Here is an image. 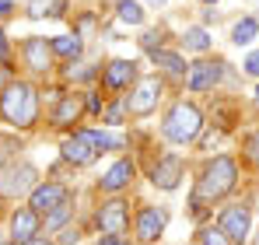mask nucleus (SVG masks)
<instances>
[{
    "label": "nucleus",
    "instance_id": "ddd939ff",
    "mask_svg": "<svg viewBox=\"0 0 259 245\" xmlns=\"http://www.w3.org/2000/svg\"><path fill=\"white\" fill-rule=\"evenodd\" d=\"M35 235H39V214H35L32 207L14 210V217H11V238H14V242H28V238H35Z\"/></svg>",
    "mask_w": 259,
    "mask_h": 245
},
{
    "label": "nucleus",
    "instance_id": "0eeeda50",
    "mask_svg": "<svg viewBox=\"0 0 259 245\" xmlns=\"http://www.w3.org/2000/svg\"><path fill=\"white\" fill-rule=\"evenodd\" d=\"M158 98H161V77H144V81L137 84V91L130 95L126 109L137 112V116H147V112L158 105Z\"/></svg>",
    "mask_w": 259,
    "mask_h": 245
},
{
    "label": "nucleus",
    "instance_id": "c85d7f7f",
    "mask_svg": "<svg viewBox=\"0 0 259 245\" xmlns=\"http://www.w3.org/2000/svg\"><path fill=\"white\" fill-rule=\"evenodd\" d=\"M105 119L112 123V126H119V123H123V109H119V105H112V109L105 112Z\"/></svg>",
    "mask_w": 259,
    "mask_h": 245
},
{
    "label": "nucleus",
    "instance_id": "f704fd0d",
    "mask_svg": "<svg viewBox=\"0 0 259 245\" xmlns=\"http://www.w3.org/2000/svg\"><path fill=\"white\" fill-rule=\"evenodd\" d=\"M256 105H259V88H256Z\"/></svg>",
    "mask_w": 259,
    "mask_h": 245
},
{
    "label": "nucleus",
    "instance_id": "a211bd4d",
    "mask_svg": "<svg viewBox=\"0 0 259 245\" xmlns=\"http://www.w3.org/2000/svg\"><path fill=\"white\" fill-rule=\"evenodd\" d=\"M151 60H154V67H161V70H165V74H172V77H182V74H186V60H182L179 53L154 49V53H151Z\"/></svg>",
    "mask_w": 259,
    "mask_h": 245
},
{
    "label": "nucleus",
    "instance_id": "423d86ee",
    "mask_svg": "<svg viewBox=\"0 0 259 245\" xmlns=\"http://www.w3.org/2000/svg\"><path fill=\"white\" fill-rule=\"evenodd\" d=\"M67 200H70V189H67L63 182H46V186H35V189H32L28 207H32L35 214H49L53 207L67 203Z\"/></svg>",
    "mask_w": 259,
    "mask_h": 245
},
{
    "label": "nucleus",
    "instance_id": "b1692460",
    "mask_svg": "<svg viewBox=\"0 0 259 245\" xmlns=\"http://www.w3.org/2000/svg\"><path fill=\"white\" fill-rule=\"evenodd\" d=\"M200 245H235L221 228H207V231H200Z\"/></svg>",
    "mask_w": 259,
    "mask_h": 245
},
{
    "label": "nucleus",
    "instance_id": "39448f33",
    "mask_svg": "<svg viewBox=\"0 0 259 245\" xmlns=\"http://www.w3.org/2000/svg\"><path fill=\"white\" fill-rule=\"evenodd\" d=\"M217 228H221L231 242H245V238H249V228H252V214H249V207H245V203L224 207Z\"/></svg>",
    "mask_w": 259,
    "mask_h": 245
},
{
    "label": "nucleus",
    "instance_id": "a878e982",
    "mask_svg": "<svg viewBox=\"0 0 259 245\" xmlns=\"http://www.w3.org/2000/svg\"><path fill=\"white\" fill-rule=\"evenodd\" d=\"M49 4H53V0H28V18H42Z\"/></svg>",
    "mask_w": 259,
    "mask_h": 245
},
{
    "label": "nucleus",
    "instance_id": "c9c22d12",
    "mask_svg": "<svg viewBox=\"0 0 259 245\" xmlns=\"http://www.w3.org/2000/svg\"><path fill=\"white\" fill-rule=\"evenodd\" d=\"M151 4H165V0H151Z\"/></svg>",
    "mask_w": 259,
    "mask_h": 245
},
{
    "label": "nucleus",
    "instance_id": "9d476101",
    "mask_svg": "<svg viewBox=\"0 0 259 245\" xmlns=\"http://www.w3.org/2000/svg\"><path fill=\"white\" fill-rule=\"evenodd\" d=\"M21 53H25V63H28L32 70H39V74H46V70H49V63H53V46H49L42 35L25 39Z\"/></svg>",
    "mask_w": 259,
    "mask_h": 245
},
{
    "label": "nucleus",
    "instance_id": "4be33fe9",
    "mask_svg": "<svg viewBox=\"0 0 259 245\" xmlns=\"http://www.w3.org/2000/svg\"><path fill=\"white\" fill-rule=\"evenodd\" d=\"M186 49H193V53H207V49H210V35H207V28H186Z\"/></svg>",
    "mask_w": 259,
    "mask_h": 245
},
{
    "label": "nucleus",
    "instance_id": "7ed1b4c3",
    "mask_svg": "<svg viewBox=\"0 0 259 245\" xmlns=\"http://www.w3.org/2000/svg\"><path fill=\"white\" fill-rule=\"evenodd\" d=\"M200 126H203V116H200V109L196 105H189V102H175L172 112L165 116V137L175 140V144H189V140H196V133H200Z\"/></svg>",
    "mask_w": 259,
    "mask_h": 245
},
{
    "label": "nucleus",
    "instance_id": "f8f14e48",
    "mask_svg": "<svg viewBox=\"0 0 259 245\" xmlns=\"http://www.w3.org/2000/svg\"><path fill=\"white\" fill-rule=\"evenodd\" d=\"M133 77H137V63H133V60H112V63L102 70V81H105L109 91H123V88H130Z\"/></svg>",
    "mask_w": 259,
    "mask_h": 245
},
{
    "label": "nucleus",
    "instance_id": "f03ea898",
    "mask_svg": "<svg viewBox=\"0 0 259 245\" xmlns=\"http://www.w3.org/2000/svg\"><path fill=\"white\" fill-rule=\"evenodd\" d=\"M235 182H238V165L221 154V158H214V161H207V168L200 172L193 203H214V200L228 196V193L235 189Z\"/></svg>",
    "mask_w": 259,
    "mask_h": 245
},
{
    "label": "nucleus",
    "instance_id": "bb28decb",
    "mask_svg": "<svg viewBox=\"0 0 259 245\" xmlns=\"http://www.w3.org/2000/svg\"><path fill=\"white\" fill-rule=\"evenodd\" d=\"M242 67H245V74H249V77H259V53H249Z\"/></svg>",
    "mask_w": 259,
    "mask_h": 245
},
{
    "label": "nucleus",
    "instance_id": "393cba45",
    "mask_svg": "<svg viewBox=\"0 0 259 245\" xmlns=\"http://www.w3.org/2000/svg\"><path fill=\"white\" fill-rule=\"evenodd\" d=\"M91 140H95V147H98V151L119 147V137H112V133H95V130H91Z\"/></svg>",
    "mask_w": 259,
    "mask_h": 245
},
{
    "label": "nucleus",
    "instance_id": "9b49d317",
    "mask_svg": "<svg viewBox=\"0 0 259 245\" xmlns=\"http://www.w3.org/2000/svg\"><path fill=\"white\" fill-rule=\"evenodd\" d=\"M98 224H102V231L105 235H123L130 224V214H126V203L123 200H112V203H105L98 210Z\"/></svg>",
    "mask_w": 259,
    "mask_h": 245
},
{
    "label": "nucleus",
    "instance_id": "412c9836",
    "mask_svg": "<svg viewBox=\"0 0 259 245\" xmlns=\"http://www.w3.org/2000/svg\"><path fill=\"white\" fill-rule=\"evenodd\" d=\"M70 214H74V207H70V200L60 207H53L49 214H46V231H53V228H63L67 221H70Z\"/></svg>",
    "mask_w": 259,
    "mask_h": 245
},
{
    "label": "nucleus",
    "instance_id": "2f4dec72",
    "mask_svg": "<svg viewBox=\"0 0 259 245\" xmlns=\"http://www.w3.org/2000/svg\"><path fill=\"white\" fill-rule=\"evenodd\" d=\"M25 245H53V242H49V238H42V235H35V238H28Z\"/></svg>",
    "mask_w": 259,
    "mask_h": 245
},
{
    "label": "nucleus",
    "instance_id": "f257e3e1",
    "mask_svg": "<svg viewBox=\"0 0 259 245\" xmlns=\"http://www.w3.org/2000/svg\"><path fill=\"white\" fill-rule=\"evenodd\" d=\"M0 116H4L7 126H14V130L35 126V119H39V91L25 81L7 84L4 95H0Z\"/></svg>",
    "mask_w": 259,
    "mask_h": 245
},
{
    "label": "nucleus",
    "instance_id": "473e14b6",
    "mask_svg": "<svg viewBox=\"0 0 259 245\" xmlns=\"http://www.w3.org/2000/svg\"><path fill=\"white\" fill-rule=\"evenodd\" d=\"M11 11H14V4L11 0H0V14H11Z\"/></svg>",
    "mask_w": 259,
    "mask_h": 245
},
{
    "label": "nucleus",
    "instance_id": "6ab92c4d",
    "mask_svg": "<svg viewBox=\"0 0 259 245\" xmlns=\"http://www.w3.org/2000/svg\"><path fill=\"white\" fill-rule=\"evenodd\" d=\"M256 32H259L256 18H242V21L231 28V42H235V46H249V42L256 39Z\"/></svg>",
    "mask_w": 259,
    "mask_h": 245
},
{
    "label": "nucleus",
    "instance_id": "1a4fd4ad",
    "mask_svg": "<svg viewBox=\"0 0 259 245\" xmlns=\"http://www.w3.org/2000/svg\"><path fill=\"white\" fill-rule=\"evenodd\" d=\"M95 154H98V147H95V140H91V130L74 133V137L63 140V158H67L70 165H91Z\"/></svg>",
    "mask_w": 259,
    "mask_h": 245
},
{
    "label": "nucleus",
    "instance_id": "2eb2a0df",
    "mask_svg": "<svg viewBox=\"0 0 259 245\" xmlns=\"http://www.w3.org/2000/svg\"><path fill=\"white\" fill-rule=\"evenodd\" d=\"M133 175H137V168H133V161H116L102 179H98V186L105 189V193H119V189H126L130 182H133Z\"/></svg>",
    "mask_w": 259,
    "mask_h": 245
},
{
    "label": "nucleus",
    "instance_id": "c756f323",
    "mask_svg": "<svg viewBox=\"0 0 259 245\" xmlns=\"http://www.w3.org/2000/svg\"><path fill=\"white\" fill-rule=\"evenodd\" d=\"M88 109H91V112H102V98H98V95H88Z\"/></svg>",
    "mask_w": 259,
    "mask_h": 245
},
{
    "label": "nucleus",
    "instance_id": "aec40b11",
    "mask_svg": "<svg viewBox=\"0 0 259 245\" xmlns=\"http://www.w3.org/2000/svg\"><path fill=\"white\" fill-rule=\"evenodd\" d=\"M49 46H53V53H56V56H67V60L81 56V39H77V35H56Z\"/></svg>",
    "mask_w": 259,
    "mask_h": 245
},
{
    "label": "nucleus",
    "instance_id": "5701e85b",
    "mask_svg": "<svg viewBox=\"0 0 259 245\" xmlns=\"http://www.w3.org/2000/svg\"><path fill=\"white\" fill-rule=\"evenodd\" d=\"M119 18H123L126 25H140V21H144V7H140L137 0H123V4H119Z\"/></svg>",
    "mask_w": 259,
    "mask_h": 245
},
{
    "label": "nucleus",
    "instance_id": "e433bc0d",
    "mask_svg": "<svg viewBox=\"0 0 259 245\" xmlns=\"http://www.w3.org/2000/svg\"><path fill=\"white\" fill-rule=\"evenodd\" d=\"M203 4H217V0H203Z\"/></svg>",
    "mask_w": 259,
    "mask_h": 245
},
{
    "label": "nucleus",
    "instance_id": "7c9ffc66",
    "mask_svg": "<svg viewBox=\"0 0 259 245\" xmlns=\"http://www.w3.org/2000/svg\"><path fill=\"white\" fill-rule=\"evenodd\" d=\"M98 245H126V242H123L119 235H105V238H102V242H98Z\"/></svg>",
    "mask_w": 259,
    "mask_h": 245
},
{
    "label": "nucleus",
    "instance_id": "6e6552de",
    "mask_svg": "<svg viewBox=\"0 0 259 245\" xmlns=\"http://www.w3.org/2000/svg\"><path fill=\"white\" fill-rule=\"evenodd\" d=\"M165 224H168V214H165L161 207H144V210L137 214V238L144 245L158 242V235L165 231Z\"/></svg>",
    "mask_w": 259,
    "mask_h": 245
},
{
    "label": "nucleus",
    "instance_id": "72a5a7b5",
    "mask_svg": "<svg viewBox=\"0 0 259 245\" xmlns=\"http://www.w3.org/2000/svg\"><path fill=\"white\" fill-rule=\"evenodd\" d=\"M4 53H7V42H4V32H0V60H4Z\"/></svg>",
    "mask_w": 259,
    "mask_h": 245
},
{
    "label": "nucleus",
    "instance_id": "20e7f679",
    "mask_svg": "<svg viewBox=\"0 0 259 245\" xmlns=\"http://www.w3.org/2000/svg\"><path fill=\"white\" fill-rule=\"evenodd\" d=\"M35 168L28 161L21 165H7L4 172H0V196H25V193H32L35 189Z\"/></svg>",
    "mask_w": 259,
    "mask_h": 245
},
{
    "label": "nucleus",
    "instance_id": "f3484780",
    "mask_svg": "<svg viewBox=\"0 0 259 245\" xmlns=\"http://www.w3.org/2000/svg\"><path fill=\"white\" fill-rule=\"evenodd\" d=\"M81 116V98L77 95H60V105L53 112V126H67Z\"/></svg>",
    "mask_w": 259,
    "mask_h": 245
},
{
    "label": "nucleus",
    "instance_id": "cd10ccee",
    "mask_svg": "<svg viewBox=\"0 0 259 245\" xmlns=\"http://www.w3.org/2000/svg\"><path fill=\"white\" fill-rule=\"evenodd\" d=\"M245 151H249V158H252V161H259V130L245 140Z\"/></svg>",
    "mask_w": 259,
    "mask_h": 245
},
{
    "label": "nucleus",
    "instance_id": "4468645a",
    "mask_svg": "<svg viewBox=\"0 0 259 245\" xmlns=\"http://www.w3.org/2000/svg\"><path fill=\"white\" fill-rule=\"evenodd\" d=\"M221 81V63H210V60H200L189 67V91H210L214 84Z\"/></svg>",
    "mask_w": 259,
    "mask_h": 245
},
{
    "label": "nucleus",
    "instance_id": "dca6fc26",
    "mask_svg": "<svg viewBox=\"0 0 259 245\" xmlns=\"http://www.w3.org/2000/svg\"><path fill=\"white\" fill-rule=\"evenodd\" d=\"M179 179H182V161L168 154V158H161V161L151 168V182L154 186H161V189H175L179 186Z\"/></svg>",
    "mask_w": 259,
    "mask_h": 245
}]
</instances>
